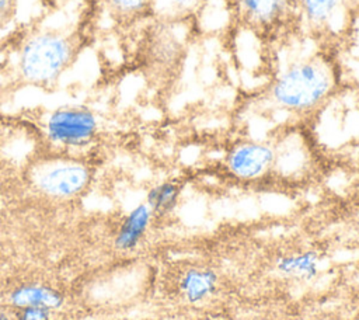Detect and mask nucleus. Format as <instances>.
Listing matches in <instances>:
<instances>
[{
    "instance_id": "obj_18",
    "label": "nucleus",
    "mask_w": 359,
    "mask_h": 320,
    "mask_svg": "<svg viewBox=\"0 0 359 320\" xmlns=\"http://www.w3.org/2000/svg\"><path fill=\"white\" fill-rule=\"evenodd\" d=\"M0 320H8L3 313H0Z\"/></svg>"
},
{
    "instance_id": "obj_4",
    "label": "nucleus",
    "mask_w": 359,
    "mask_h": 320,
    "mask_svg": "<svg viewBox=\"0 0 359 320\" xmlns=\"http://www.w3.org/2000/svg\"><path fill=\"white\" fill-rule=\"evenodd\" d=\"M97 119L86 108L67 107L53 111L46 121L48 138L65 147L87 145L95 135Z\"/></svg>"
},
{
    "instance_id": "obj_9",
    "label": "nucleus",
    "mask_w": 359,
    "mask_h": 320,
    "mask_svg": "<svg viewBox=\"0 0 359 320\" xmlns=\"http://www.w3.org/2000/svg\"><path fill=\"white\" fill-rule=\"evenodd\" d=\"M154 213L149 208V205L139 204L135 206L122 220L116 237L115 244L122 251H130L136 248L140 241L143 240L144 234L147 233L151 222H153Z\"/></svg>"
},
{
    "instance_id": "obj_14",
    "label": "nucleus",
    "mask_w": 359,
    "mask_h": 320,
    "mask_svg": "<svg viewBox=\"0 0 359 320\" xmlns=\"http://www.w3.org/2000/svg\"><path fill=\"white\" fill-rule=\"evenodd\" d=\"M112 11L122 17H133L151 6V0H105Z\"/></svg>"
},
{
    "instance_id": "obj_8",
    "label": "nucleus",
    "mask_w": 359,
    "mask_h": 320,
    "mask_svg": "<svg viewBox=\"0 0 359 320\" xmlns=\"http://www.w3.org/2000/svg\"><path fill=\"white\" fill-rule=\"evenodd\" d=\"M217 285L219 276L209 267H189L178 278V292L191 305L208 300L217 291Z\"/></svg>"
},
{
    "instance_id": "obj_3",
    "label": "nucleus",
    "mask_w": 359,
    "mask_h": 320,
    "mask_svg": "<svg viewBox=\"0 0 359 320\" xmlns=\"http://www.w3.org/2000/svg\"><path fill=\"white\" fill-rule=\"evenodd\" d=\"M300 27L311 36L331 41L351 27L355 10L351 0H293Z\"/></svg>"
},
{
    "instance_id": "obj_16",
    "label": "nucleus",
    "mask_w": 359,
    "mask_h": 320,
    "mask_svg": "<svg viewBox=\"0 0 359 320\" xmlns=\"http://www.w3.org/2000/svg\"><path fill=\"white\" fill-rule=\"evenodd\" d=\"M10 7H11V0H0V18L7 13Z\"/></svg>"
},
{
    "instance_id": "obj_5",
    "label": "nucleus",
    "mask_w": 359,
    "mask_h": 320,
    "mask_svg": "<svg viewBox=\"0 0 359 320\" xmlns=\"http://www.w3.org/2000/svg\"><path fill=\"white\" fill-rule=\"evenodd\" d=\"M276 161V150L265 142L243 140L230 147L224 166L229 174L240 181H255L265 177Z\"/></svg>"
},
{
    "instance_id": "obj_7",
    "label": "nucleus",
    "mask_w": 359,
    "mask_h": 320,
    "mask_svg": "<svg viewBox=\"0 0 359 320\" xmlns=\"http://www.w3.org/2000/svg\"><path fill=\"white\" fill-rule=\"evenodd\" d=\"M36 187L57 198H69L79 194L88 181L87 168L77 161H52L41 166L34 175Z\"/></svg>"
},
{
    "instance_id": "obj_11",
    "label": "nucleus",
    "mask_w": 359,
    "mask_h": 320,
    "mask_svg": "<svg viewBox=\"0 0 359 320\" xmlns=\"http://www.w3.org/2000/svg\"><path fill=\"white\" fill-rule=\"evenodd\" d=\"M10 302L21 309V307H48V309H56L62 303V295L49 288L42 285H25L17 288L11 296Z\"/></svg>"
},
{
    "instance_id": "obj_1",
    "label": "nucleus",
    "mask_w": 359,
    "mask_h": 320,
    "mask_svg": "<svg viewBox=\"0 0 359 320\" xmlns=\"http://www.w3.org/2000/svg\"><path fill=\"white\" fill-rule=\"evenodd\" d=\"M338 67L331 55L316 52L299 58L282 69L265 93V101L289 114H309L335 91Z\"/></svg>"
},
{
    "instance_id": "obj_2",
    "label": "nucleus",
    "mask_w": 359,
    "mask_h": 320,
    "mask_svg": "<svg viewBox=\"0 0 359 320\" xmlns=\"http://www.w3.org/2000/svg\"><path fill=\"white\" fill-rule=\"evenodd\" d=\"M70 56L72 45L67 38L53 32L38 34L24 45L20 70L28 81L48 83L63 72Z\"/></svg>"
},
{
    "instance_id": "obj_10",
    "label": "nucleus",
    "mask_w": 359,
    "mask_h": 320,
    "mask_svg": "<svg viewBox=\"0 0 359 320\" xmlns=\"http://www.w3.org/2000/svg\"><path fill=\"white\" fill-rule=\"evenodd\" d=\"M276 271L292 279L311 281L317 276L320 269V257L316 251L306 250L280 255L275 261Z\"/></svg>"
},
{
    "instance_id": "obj_12",
    "label": "nucleus",
    "mask_w": 359,
    "mask_h": 320,
    "mask_svg": "<svg viewBox=\"0 0 359 320\" xmlns=\"http://www.w3.org/2000/svg\"><path fill=\"white\" fill-rule=\"evenodd\" d=\"M181 191L182 185L180 182L174 180L163 181L147 192L146 204L154 216H165L177 208L181 198Z\"/></svg>"
},
{
    "instance_id": "obj_15",
    "label": "nucleus",
    "mask_w": 359,
    "mask_h": 320,
    "mask_svg": "<svg viewBox=\"0 0 359 320\" xmlns=\"http://www.w3.org/2000/svg\"><path fill=\"white\" fill-rule=\"evenodd\" d=\"M50 314V309L48 307H21L20 309V320H48Z\"/></svg>"
},
{
    "instance_id": "obj_17",
    "label": "nucleus",
    "mask_w": 359,
    "mask_h": 320,
    "mask_svg": "<svg viewBox=\"0 0 359 320\" xmlns=\"http://www.w3.org/2000/svg\"><path fill=\"white\" fill-rule=\"evenodd\" d=\"M351 1H352V4H353V7H355V8L359 6V0H351Z\"/></svg>"
},
{
    "instance_id": "obj_6",
    "label": "nucleus",
    "mask_w": 359,
    "mask_h": 320,
    "mask_svg": "<svg viewBox=\"0 0 359 320\" xmlns=\"http://www.w3.org/2000/svg\"><path fill=\"white\" fill-rule=\"evenodd\" d=\"M234 10L240 22L255 32L271 34L294 14L293 0H234Z\"/></svg>"
},
{
    "instance_id": "obj_13",
    "label": "nucleus",
    "mask_w": 359,
    "mask_h": 320,
    "mask_svg": "<svg viewBox=\"0 0 359 320\" xmlns=\"http://www.w3.org/2000/svg\"><path fill=\"white\" fill-rule=\"evenodd\" d=\"M205 0H151V10L164 22H181L192 15Z\"/></svg>"
}]
</instances>
